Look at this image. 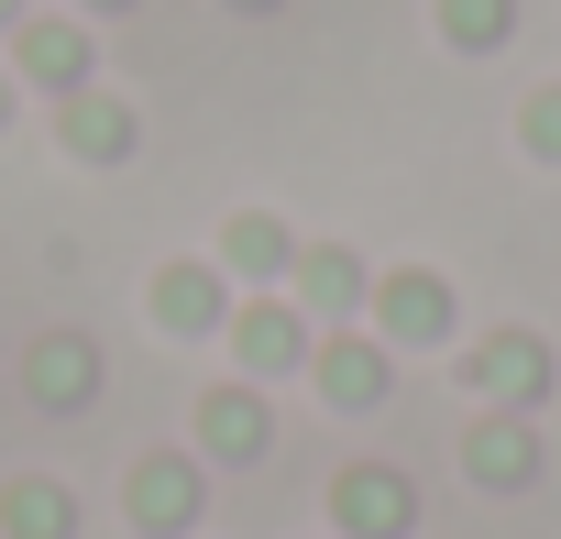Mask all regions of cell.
<instances>
[{"label": "cell", "instance_id": "obj_17", "mask_svg": "<svg viewBox=\"0 0 561 539\" xmlns=\"http://www.w3.org/2000/svg\"><path fill=\"white\" fill-rule=\"evenodd\" d=\"M528 144H539V154H561V89H550V100L528 111Z\"/></svg>", "mask_w": 561, "mask_h": 539}, {"label": "cell", "instance_id": "obj_11", "mask_svg": "<svg viewBox=\"0 0 561 539\" xmlns=\"http://www.w3.org/2000/svg\"><path fill=\"white\" fill-rule=\"evenodd\" d=\"M154 309H165V331H209V320H220V287L198 276V264H176V276H165V298H154Z\"/></svg>", "mask_w": 561, "mask_h": 539}, {"label": "cell", "instance_id": "obj_8", "mask_svg": "<svg viewBox=\"0 0 561 539\" xmlns=\"http://www.w3.org/2000/svg\"><path fill=\"white\" fill-rule=\"evenodd\" d=\"M23 375H34V397H45V408H89V342H34V364H23Z\"/></svg>", "mask_w": 561, "mask_h": 539}, {"label": "cell", "instance_id": "obj_15", "mask_svg": "<svg viewBox=\"0 0 561 539\" xmlns=\"http://www.w3.org/2000/svg\"><path fill=\"white\" fill-rule=\"evenodd\" d=\"M122 144H133L122 111H78V154H122Z\"/></svg>", "mask_w": 561, "mask_h": 539}, {"label": "cell", "instance_id": "obj_14", "mask_svg": "<svg viewBox=\"0 0 561 539\" xmlns=\"http://www.w3.org/2000/svg\"><path fill=\"white\" fill-rule=\"evenodd\" d=\"M23 67H34V78H78V34H34Z\"/></svg>", "mask_w": 561, "mask_h": 539}, {"label": "cell", "instance_id": "obj_5", "mask_svg": "<svg viewBox=\"0 0 561 539\" xmlns=\"http://www.w3.org/2000/svg\"><path fill=\"white\" fill-rule=\"evenodd\" d=\"M462 462H473V484H495V495H517V484L539 473V429H528V418H484Z\"/></svg>", "mask_w": 561, "mask_h": 539}, {"label": "cell", "instance_id": "obj_6", "mask_svg": "<svg viewBox=\"0 0 561 539\" xmlns=\"http://www.w3.org/2000/svg\"><path fill=\"white\" fill-rule=\"evenodd\" d=\"M473 386L506 397V408H528V397L550 386V353H539V342H484V353H473Z\"/></svg>", "mask_w": 561, "mask_h": 539}, {"label": "cell", "instance_id": "obj_12", "mask_svg": "<svg viewBox=\"0 0 561 539\" xmlns=\"http://www.w3.org/2000/svg\"><path fill=\"white\" fill-rule=\"evenodd\" d=\"M309 298H320V309H353V298H364V276H353L342 253H320V264H309Z\"/></svg>", "mask_w": 561, "mask_h": 539}, {"label": "cell", "instance_id": "obj_1", "mask_svg": "<svg viewBox=\"0 0 561 539\" xmlns=\"http://www.w3.org/2000/svg\"><path fill=\"white\" fill-rule=\"evenodd\" d=\"M331 528H342V539H408V528H419V484H408L397 462H353V473L331 484Z\"/></svg>", "mask_w": 561, "mask_h": 539}, {"label": "cell", "instance_id": "obj_16", "mask_svg": "<svg viewBox=\"0 0 561 539\" xmlns=\"http://www.w3.org/2000/svg\"><path fill=\"white\" fill-rule=\"evenodd\" d=\"M231 253H242V264H287V231H275V220H242Z\"/></svg>", "mask_w": 561, "mask_h": 539}, {"label": "cell", "instance_id": "obj_9", "mask_svg": "<svg viewBox=\"0 0 561 539\" xmlns=\"http://www.w3.org/2000/svg\"><path fill=\"white\" fill-rule=\"evenodd\" d=\"M242 364H253V375H287V364H309V331H298L287 309H253V320H242Z\"/></svg>", "mask_w": 561, "mask_h": 539}, {"label": "cell", "instance_id": "obj_10", "mask_svg": "<svg viewBox=\"0 0 561 539\" xmlns=\"http://www.w3.org/2000/svg\"><path fill=\"white\" fill-rule=\"evenodd\" d=\"M320 386H331V408H375V397H386V364H375L364 342H331V353H320Z\"/></svg>", "mask_w": 561, "mask_h": 539}, {"label": "cell", "instance_id": "obj_13", "mask_svg": "<svg viewBox=\"0 0 561 539\" xmlns=\"http://www.w3.org/2000/svg\"><path fill=\"white\" fill-rule=\"evenodd\" d=\"M451 34H462V45H495V34H506V0H451Z\"/></svg>", "mask_w": 561, "mask_h": 539}, {"label": "cell", "instance_id": "obj_7", "mask_svg": "<svg viewBox=\"0 0 561 539\" xmlns=\"http://www.w3.org/2000/svg\"><path fill=\"white\" fill-rule=\"evenodd\" d=\"M386 331H397V342H440V331H451V298H440L430 276H397V287H386Z\"/></svg>", "mask_w": 561, "mask_h": 539}, {"label": "cell", "instance_id": "obj_2", "mask_svg": "<svg viewBox=\"0 0 561 539\" xmlns=\"http://www.w3.org/2000/svg\"><path fill=\"white\" fill-rule=\"evenodd\" d=\"M122 506H133V528H144V539H187V528H198V506H209V484H198V462H133Z\"/></svg>", "mask_w": 561, "mask_h": 539}, {"label": "cell", "instance_id": "obj_4", "mask_svg": "<svg viewBox=\"0 0 561 539\" xmlns=\"http://www.w3.org/2000/svg\"><path fill=\"white\" fill-rule=\"evenodd\" d=\"M264 440H275V418H264L253 386H220V397L198 408V451H209V462H253Z\"/></svg>", "mask_w": 561, "mask_h": 539}, {"label": "cell", "instance_id": "obj_3", "mask_svg": "<svg viewBox=\"0 0 561 539\" xmlns=\"http://www.w3.org/2000/svg\"><path fill=\"white\" fill-rule=\"evenodd\" d=\"M0 539H78V495L56 473H12L0 484Z\"/></svg>", "mask_w": 561, "mask_h": 539}]
</instances>
